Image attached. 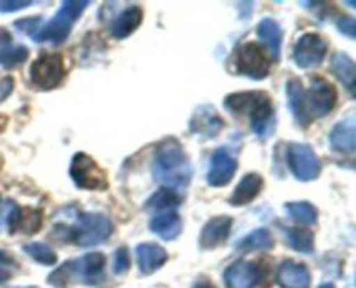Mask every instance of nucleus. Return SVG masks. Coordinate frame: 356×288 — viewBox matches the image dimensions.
Returning a JSON list of instances; mask_svg holds the SVG:
<instances>
[{
    "label": "nucleus",
    "instance_id": "4c0bfd02",
    "mask_svg": "<svg viewBox=\"0 0 356 288\" xmlns=\"http://www.w3.org/2000/svg\"><path fill=\"white\" fill-rule=\"evenodd\" d=\"M10 42V35L6 30H0V44H7Z\"/></svg>",
    "mask_w": 356,
    "mask_h": 288
},
{
    "label": "nucleus",
    "instance_id": "6ab92c4d",
    "mask_svg": "<svg viewBox=\"0 0 356 288\" xmlns=\"http://www.w3.org/2000/svg\"><path fill=\"white\" fill-rule=\"evenodd\" d=\"M149 229H152L155 235H159L162 239H170L177 238L183 229V222H181V217L176 214V212H162V214L155 215L149 222Z\"/></svg>",
    "mask_w": 356,
    "mask_h": 288
},
{
    "label": "nucleus",
    "instance_id": "72a5a7b5",
    "mask_svg": "<svg viewBox=\"0 0 356 288\" xmlns=\"http://www.w3.org/2000/svg\"><path fill=\"white\" fill-rule=\"evenodd\" d=\"M355 26L356 23L353 17H344V19H341L339 24H337L339 31H343V33L350 38H355Z\"/></svg>",
    "mask_w": 356,
    "mask_h": 288
},
{
    "label": "nucleus",
    "instance_id": "f3484780",
    "mask_svg": "<svg viewBox=\"0 0 356 288\" xmlns=\"http://www.w3.org/2000/svg\"><path fill=\"white\" fill-rule=\"evenodd\" d=\"M136 259L143 274H152L165 264L167 252L155 243H141L136 248Z\"/></svg>",
    "mask_w": 356,
    "mask_h": 288
},
{
    "label": "nucleus",
    "instance_id": "ddd939ff",
    "mask_svg": "<svg viewBox=\"0 0 356 288\" xmlns=\"http://www.w3.org/2000/svg\"><path fill=\"white\" fill-rule=\"evenodd\" d=\"M261 266L257 262L236 260L226 269L225 281L228 288H254L261 281Z\"/></svg>",
    "mask_w": 356,
    "mask_h": 288
},
{
    "label": "nucleus",
    "instance_id": "2eb2a0df",
    "mask_svg": "<svg viewBox=\"0 0 356 288\" xmlns=\"http://www.w3.org/2000/svg\"><path fill=\"white\" fill-rule=\"evenodd\" d=\"M222 127H225V124L211 106L198 108L190 121L191 132L202 135V137H214L216 134L222 130Z\"/></svg>",
    "mask_w": 356,
    "mask_h": 288
},
{
    "label": "nucleus",
    "instance_id": "9d476101",
    "mask_svg": "<svg viewBox=\"0 0 356 288\" xmlns=\"http://www.w3.org/2000/svg\"><path fill=\"white\" fill-rule=\"evenodd\" d=\"M327 54V42L316 33H306L298 40L294 47V61L301 68L316 66Z\"/></svg>",
    "mask_w": 356,
    "mask_h": 288
},
{
    "label": "nucleus",
    "instance_id": "423d86ee",
    "mask_svg": "<svg viewBox=\"0 0 356 288\" xmlns=\"http://www.w3.org/2000/svg\"><path fill=\"white\" fill-rule=\"evenodd\" d=\"M337 103V92L330 82L322 76H313L312 89L305 92V106L309 117H325Z\"/></svg>",
    "mask_w": 356,
    "mask_h": 288
},
{
    "label": "nucleus",
    "instance_id": "f8f14e48",
    "mask_svg": "<svg viewBox=\"0 0 356 288\" xmlns=\"http://www.w3.org/2000/svg\"><path fill=\"white\" fill-rule=\"evenodd\" d=\"M236 156L229 151L228 148H219L218 151L212 155L211 169H209L207 180L211 186H226L229 180L233 179L236 172Z\"/></svg>",
    "mask_w": 356,
    "mask_h": 288
},
{
    "label": "nucleus",
    "instance_id": "a19ab883",
    "mask_svg": "<svg viewBox=\"0 0 356 288\" xmlns=\"http://www.w3.org/2000/svg\"><path fill=\"white\" fill-rule=\"evenodd\" d=\"M17 288H37V287H17Z\"/></svg>",
    "mask_w": 356,
    "mask_h": 288
},
{
    "label": "nucleus",
    "instance_id": "1a4fd4ad",
    "mask_svg": "<svg viewBox=\"0 0 356 288\" xmlns=\"http://www.w3.org/2000/svg\"><path fill=\"white\" fill-rule=\"evenodd\" d=\"M289 165L299 180H313L320 173V162L308 144H291Z\"/></svg>",
    "mask_w": 356,
    "mask_h": 288
},
{
    "label": "nucleus",
    "instance_id": "f257e3e1",
    "mask_svg": "<svg viewBox=\"0 0 356 288\" xmlns=\"http://www.w3.org/2000/svg\"><path fill=\"white\" fill-rule=\"evenodd\" d=\"M153 176L169 189H184L191 179V165L183 146L176 139H165L159 146L153 162Z\"/></svg>",
    "mask_w": 356,
    "mask_h": 288
},
{
    "label": "nucleus",
    "instance_id": "20e7f679",
    "mask_svg": "<svg viewBox=\"0 0 356 288\" xmlns=\"http://www.w3.org/2000/svg\"><path fill=\"white\" fill-rule=\"evenodd\" d=\"M70 176H72L73 183L82 189L103 191L108 187L106 172L97 165L96 160L90 158L86 153H79L73 156Z\"/></svg>",
    "mask_w": 356,
    "mask_h": 288
},
{
    "label": "nucleus",
    "instance_id": "39448f33",
    "mask_svg": "<svg viewBox=\"0 0 356 288\" xmlns=\"http://www.w3.org/2000/svg\"><path fill=\"white\" fill-rule=\"evenodd\" d=\"M110 219L103 214H80L79 226L73 229V239L80 246L99 245L111 235Z\"/></svg>",
    "mask_w": 356,
    "mask_h": 288
},
{
    "label": "nucleus",
    "instance_id": "5701e85b",
    "mask_svg": "<svg viewBox=\"0 0 356 288\" xmlns=\"http://www.w3.org/2000/svg\"><path fill=\"white\" fill-rule=\"evenodd\" d=\"M143 21V9L141 7H129L125 9L120 16L115 19L113 26H111V33L115 38H127L132 31L139 28Z\"/></svg>",
    "mask_w": 356,
    "mask_h": 288
},
{
    "label": "nucleus",
    "instance_id": "ea45409f",
    "mask_svg": "<svg viewBox=\"0 0 356 288\" xmlns=\"http://www.w3.org/2000/svg\"><path fill=\"white\" fill-rule=\"evenodd\" d=\"M320 288H336V287H334V285H322V287H320Z\"/></svg>",
    "mask_w": 356,
    "mask_h": 288
},
{
    "label": "nucleus",
    "instance_id": "c756f323",
    "mask_svg": "<svg viewBox=\"0 0 356 288\" xmlns=\"http://www.w3.org/2000/svg\"><path fill=\"white\" fill-rule=\"evenodd\" d=\"M28 49L24 45H16V47H6L0 51V65L3 68H10V66L21 65L26 61Z\"/></svg>",
    "mask_w": 356,
    "mask_h": 288
},
{
    "label": "nucleus",
    "instance_id": "393cba45",
    "mask_svg": "<svg viewBox=\"0 0 356 288\" xmlns=\"http://www.w3.org/2000/svg\"><path fill=\"white\" fill-rule=\"evenodd\" d=\"M181 201V196L174 189H169V187H163V189H159L148 201H146L145 208L148 212H170V208L177 207Z\"/></svg>",
    "mask_w": 356,
    "mask_h": 288
},
{
    "label": "nucleus",
    "instance_id": "f704fd0d",
    "mask_svg": "<svg viewBox=\"0 0 356 288\" xmlns=\"http://www.w3.org/2000/svg\"><path fill=\"white\" fill-rule=\"evenodd\" d=\"M38 23H40V19H38V17H28V19L16 21V28H17V30L26 31V33H30L31 28L38 26Z\"/></svg>",
    "mask_w": 356,
    "mask_h": 288
},
{
    "label": "nucleus",
    "instance_id": "f03ea898",
    "mask_svg": "<svg viewBox=\"0 0 356 288\" xmlns=\"http://www.w3.org/2000/svg\"><path fill=\"white\" fill-rule=\"evenodd\" d=\"M225 104L236 113L249 115L252 118V128L261 139H266L273 132V103L270 96L261 90L236 92L225 99Z\"/></svg>",
    "mask_w": 356,
    "mask_h": 288
},
{
    "label": "nucleus",
    "instance_id": "6e6552de",
    "mask_svg": "<svg viewBox=\"0 0 356 288\" xmlns=\"http://www.w3.org/2000/svg\"><path fill=\"white\" fill-rule=\"evenodd\" d=\"M270 66L266 52L256 42H247V44L240 45L238 54H236L238 73L252 80H261L270 73Z\"/></svg>",
    "mask_w": 356,
    "mask_h": 288
},
{
    "label": "nucleus",
    "instance_id": "b1692460",
    "mask_svg": "<svg viewBox=\"0 0 356 288\" xmlns=\"http://www.w3.org/2000/svg\"><path fill=\"white\" fill-rule=\"evenodd\" d=\"M334 75L344 83L351 94H355V82H356V71H355V61L344 52H337L332 56V65H330Z\"/></svg>",
    "mask_w": 356,
    "mask_h": 288
},
{
    "label": "nucleus",
    "instance_id": "aec40b11",
    "mask_svg": "<svg viewBox=\"0 0 356 288\" xmlns=\"http://www.w3.org/2000/svg\"><path fill=\"white\" fill-rule=\"evenodd\" d=\"M330 142L334 149L343 153H353L356 148V125L355 118L341 121L330 132Z\"/></svg>",
    "mask_w": 356,
    "mask_h": 288
},
{
    "label": "nucleus",
    "instance_id": "a878e982",
    "mask_svg": "<svg viewBox=\"0 0 356 288\" xmlns=\"http://www.w3.org/2000/svg\"><path fill=\"white\" fill-rule=\"evenodd\" d=\"M285 236H287L289 245L294 250H298V252L312 253L313 248H315V236H313V232L308 231V229H287Z\"/></svg>",
    "mask_w": 356,
    "mask_h": 288
},
{
    "label": "nucleus",
    "instance_id": "58836bf2",
    "mask_svg": "<svg viewBox=\"0 0 356 288\" xmlns=\"http://www.w3.org/2000/svg\"><path fill=\"white\" fill-rule=\"evenodd\" d=\"M193 288H216V287H214V285L211 283V281L205 280V281H198V283L195 285Z\"/></svg>",
    "mask_w": 356,
    "mask_h": 288
},
{
    "label": "nucleus",
    "instance_id": "473e14b6",
    "mask_svg": "<svg viewBox=\"0 0 356 288\" xmlns=\"http://www.w3.org/2000/svg\"><path fill=\"white\" fill-rule=\"evenodd\" d=\"M14 89V80L13 76H0V103L9 97V94Z\"/></svg>",
    "mask_w": 356,
    "mask_h": 288
},
{
    "label": "nucleus",
    "instance_id": "0eeeda50",
    "mask_svg": "<svg viewBox=\"0 0 356 288\" xmlns=\"http://www.w3.org/2000/svg\"><path fill=\"white\" fill-rule=\"evenodd\" d=\"M31 82L44 90L56 89L65 78V65L58 54H44L31 65Z\"/></svg>",
    "mask_w": 356,
    "mask_h": 288
},
{
    "label": "nucleus",
    "instance_id": "c85d7f7f",
    "mask_svg": "<svg viewBox=\"0 0 356 288\" xmlns=\"http://www.w3.org/2000/svg\"><path fill=\"white\" fill-rule=\"evenodd\" d=\"M23 250L31 257V259L44 264V266H51V264L56 262L54 250H52L51 246L44 245V243H30V245H24Z\"/></svg>",
    "mask_w": 356,
    "mask_h": 288
},
{
    "label": "nucleus",
    "instance_id": "7c9ffc66",
    "mask_svg": "<svg viewBox=\"0 0 356 288\" xmlns=\"http://www.w3.org/2000/svg\"><path fill=\"white\" fill-rule=\"evenodd\" d=\"M131 267V255H129V250L125 246L118 248L115 252V260H113V271L117 274L125 273V271Z\"/></svg>",
    "mask_w": 356,
    "mask_h": 288
},
{
    "label": "nucleus",
    "instance_id": "bb28decb",
    "mask_svg": "<svg viewBox=\"0 0 356 288\" xmlns=\"http://www.w3.org/2000/svg\"><path fill=\"white\" fill-rule=\"evenodd\" d=\"M240 250H263L273 246V236L270 235V231L266 229H256V231L250 232L249 236H245L243 239L238 242Z\"/></svg>",
    "mask_w": 356,
    "mask_h": 288
},
{
    "label": "nucleus",
    "instance_id": "2f4dec72",
    "mask_svg": "<svg viewBox=\"0 0 356 288\" xmlns=\"http://www.w3.org/2000/svg\"><path fill=\"white\" fill-rule=\"evenodd\" d=\"M30 0H17V2H14V0H0V12H14V10H19V9H24V7L30 6Z\"/></svg>",
    "mask_w": 356,
    "mask_h": 288
},
{
    "label": "nucleus",
    "instance_id": "4be33fe9",
    "mask_svg": "<svg viewBox=\"0 0 356 288\" xmlns=\"http://www.w3.org/2000/svg\"><path fill=\"white\" fill-rule=\"evenodd\" d=\"M257 35L264 42V45L268 47L270 54L273 56V59H278L282 47V37H284L280 24L277 21L270 19V17H264L259 23V26H257Z\"/></svg>",
    "mask_w": 356,
    "mask_h": 288
},
{
    "label": "nucleus",
    "instance_id": "cd10ccee",
    "mask_svg": "<svg viewBox=\"0 0 356 288\" xmlns=\"http://www.w3.org/2000/svg\"><path fill=\"white\" fill-rule=\"evenodd\" d=\"M285 210L294 221L301 224H315L316 222V208L308 201H296V203L285 205Z\"/></svg>",
    "mask_w": 356,
    "mask_h": 288
},
{
    "label": "nucleus",
    "instance_id": "4468645a",
    "mask_svg": "<svg viewBox=\"0 0 356 288\" xmlns=\"http://www.w3.org/2000/svg\"><path fill=\"white\" fill-rule=\"evenodd\" d=\"M233 219L228 215H219V217L211 219L207 224L204 226L200 232V246L202 248H216L221 243L226 242L229 231H232Z\"/></svg>",
    "mask_w": 356,
    "mask_h": 288
},
{
    "label": "nucleus",
    "instance_id": "c9c22d12",
    "mask_svg": "<svg viewBox=\"0 0 356 288\" xmlns=\"http://www.w3.org/2000/svg\"><path fill=\"white\" fill-rule=\"evenodd\" d=\"M7 266L17 267V264L14 262V259L9 255V253H6V252H2V250H0V267H7Z\"/></svg>",
    "mask_w": 356,
    "mask_h": 288
},
{
    "label": "nucleus",
    "instance_id": "e433bc0d",
    "mask_svg": "<svg viewBox=\"0 0 356 288\" xmlns=\"http://www.w3.org/2000/svg\"><path fill=\"white\" fill-rule=\"evenodd\" d=\"M10 278V269H7V267H0V283H3L6 280H9Z\"/></svg>",
    "mask_w": 356,
    "mask_h": 288
},
{
    "label": "nucleus",
    "instance_id": "412c9836",
    "mask_svg": "<svg viewBox=\"0 0 356 288\" xmlns=\"http://www.w3.org/2000/svg\"><path fill=\"white\" fill-rule=\"evenodd\" d=\"M287 96H289V106H291L292 115L298 120L299 125L302 127H308L312 124L313 118L309 117L308 111L305 106V89H302V83L298 78H292L287 83Z\"/></svg>",
    "mask_w": 356,
    "mask_h": 288
},
{
    "label": "nucleus",
    "instance_id": "dca6fc26",
    "mask_svg": "<svg viewBox=\"0 0 356 288\" xmlns=\"http://www.w3.org/2000/svg\"><path fill=\"white\" fill-rule=\"evenodd\" d=\"M278 283L284 288H308L312 283V276L305 264L285 260L280 264L277 273Z\"/></svg>",
    "mask_w": 356,
    "mask_h": 288
},
{
    "label": "nucleus",
    "instance_id": "a211bd4d",
    "mask_svg": "<svg viewBox=\"0 0 356 288\" xmlns=\"http://www.w3.org/2000/svg\"><path fill=\"white\" fill-rule=\"evenodd\" d=\"M261 187H263V177L259 173H247L229 196V203L235 205V207L250 203L261 193Z\"/></svg>",
    "mask_w": 356,
    "mask_h": 288
},
{
    "label": "nucleus",
    "instance_id": "9b49d317",
    "mask_svg": "<svg viewBox=\"0 0 356 288\" xmlns=\"http://www.w3.org/2000/svg\"><path fill=\"white\" fill-rule=\"evenodd\" d=\"M68 273L70 280H79L86 285H96L99 281L104 269V255L103 253H89L76 260H70Z\"/></svg>",
    "mask_w": 356,
    "mask_h": 288
},
{
    "label": "nucleus",
    "instance_id": "7ed1b4c3",
    "mask_svg": "<svg viewBox=\"0 0 356 288\" xmlns=\"http://www.w3.org/2000/svg\"><path fill=\"white\" fill-rule=\"evenodd\" d=\"M87 6H89V2H86V0H80V2H73V0L63 2L59 12L49 21L47 26H44L38 33L33 35V40L61 44V42L68 37L73 23L82 16L83 9H86Z\"/></svg>",
    "mask_w": 356,
    "mask_h": 288
}]
</instances>
